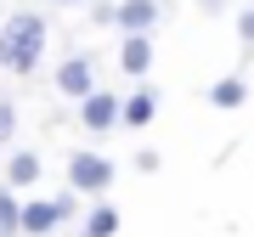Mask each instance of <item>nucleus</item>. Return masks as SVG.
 I'll return each mask as SVG.
<instances>
[{
	"label": "nucleus",
	"instance_id": "nucleus-1",
	"mask_svg": "<svg viewBox=\"0 0 254 237\" xmlns=\"http://www.w3.org/2000/svg\"><path fill=\"white\" fill-rule=\"evenodd\" d=\"M46 57V17L40 11H11L0 23V68L6 73H34Z\"/></svg>",
	"mask_w": 254,
	"mask_h": 237
},
{
	"label": "nucleus",
	"instance_id": "nucleus-2",
	"mask_svg": "<svg viewBox=\"0 0 254 237\" xmlns=\"http://www.w3.org/2000/svg\"><path fill=\"white\" fill-rule=\"evenodd\" d=\"M68 215H73V192H63V198H28V203H17V237H51Z\"/></svg>",
	"mask_w": 254,
	"mask_h": 237
},
{
	"label": "nucleus",
	"instance_id": "nucleus-3",
	"mask_svg": "<svg viewBox=\"0 0 254 237\" xmlns=\"http://www.w3.org/2000/svg\"><path fill=\"white\" fill-rule=\"evenodd\" d=\"M68 186L79 192V198H102V192L113 186V158H102V153H73L68 158Z\"/></svg>",
	"mask_w": 254,
	"mask_h": 237
},
{
	"label": "nucleus",
	"instance_id": "nucleus-4",
	"mask_svg": "<svg viewBox=\"0 0 254 237\" xmlns=\"http://www.w3.org/2000/svg\"><path fill=\"white\" fill-rule=\"evenodd\" d=\"M113 23H119V34H153V28L164 23V6L158 0H119Z\"/></svg>",
	"mask_w": 254,
	"mask_h": 237
},
{
	"label": "nucleus",
	"instance_id": "nucleus-5",
	"mask_svg": "<svg viewBox=\"0 0 254 237\" xmlns=\"http://www.w3.org/2000/svg\"><path fill=\"white\" fill-rule=\"evenodd\" d=\"M79 124L91 130V136L113 130V124H119V96H113V91H91V96H79Z\"/></svg>",
	"mask_w": 254,
	"mask_h": 237
},
{
	"label": "nucleus",
	"instance_id": "nucleus-6",
	"mask_svg": "<svg viewBox=\"0 0 254 237\" xmlns=\"http://www.w3.org/2000/svg\"><path fill=\"white\" fill-rule=\"evenodd\" d=\"M153 118H158V91H153V85H136L130 96H119V124L147 130Z\"/></svg>",
	"mask_w": 254,
	"mask_h": 237
},
{
	"label": "nucleus",
	"instance_id": "nucleus-7",
	"mask_svg": "<svg viewBox=\"0 0 254 237\" xmlns=\"http://www.w3.org/2000/svg\"><path fill=\"white\" fill-rule=\"evenodd\" d=\"M57 91L63 96H91L96 91V73H91V57H63V62H57Z\"/></svg>",
	"mask_w": 254,
	"mask_h": 237
},
{
	"label": "nucleus",
	"instance_id": "nucleus-8",
	"mask_svg": "<svg viewBox=\"0 0 254 237\" xmlns=\"http://www.w3.org/2000/svg\"><path fill=\"white\" fill-rule=\"evenodd\" d=\"M119 68H125L130 79H141V73L153 68V34H125L119 40Z\"/></svg>",
	"mask_w": 254,
	"mask_h": 237
},
{
	"label": "nucleus",
	"instance_id": "nucleus-9",
	"mask_svg": "<svg viewBox=\"0 0 254 237\" xmlns=\"http://www.w3.org/2000/svg\"><path fill=\"white\" fill-rule=\"evenodd\" d=\"M243 96H249L243 73H226V79H215V85H209V102H215L220 113H237V108H243Z\"/></svg>",
	"mask_w": 254,
	"mask_h": 237
},
{
	"label": "nucleus",
	"instance_id": "nucleus-10",
	"mask_svg": "<svg viewBox=\"0 0 254 237\" xmlns=\"http://www.w3.org/2000/svg\"><path fill=\"white\" fill-rule=\"evenodd\" d=\"M40 181V153H11V164H6V192L11 186H34Z\"/></svg>",
	"mask_w": 254,
	"mask_h": 237
},
{
	"label": "nucleus",
	"instance_id": "nucleus-11",
	"mask_svg": "<svg viewBox=\"0 0 254 237\" xmlns=\"http://www.w3.org/2000/svg\"><path fill=\"white\" fill-rule=\"evenodd\" d=\"M113 232H119V209L113 203H96L85 215V226H79V237H113Z\"/></svg>",
	"mask_w": 254,
	"mask_h": 237
},
{
	"label": "nucleus",
	"instance_id": "nucleus-12",
	"mask_svg": "<svg viewBox=\"0 0 254 237\" xmlns=\"http://www.w3.org/2000/svg\"><path fill=\"white\" fill-rule=\"evenodd\" d=\"M0 237H17V192L0 186Z\"/></svg>",
	"mask_w": 254,
	"mask_h": 237
},
{
	"label": "nucleus",
	"instance_id": "nucleus-13",
	"mask_svg": "<svg viewBox=\"0 0 254 237\" xmlns=\"http://www.w3.org/2000/svg\"><path fill=\"white\" fill-rule=\"evenodd\" d=\"M11 130H17V108H11L6 96H0V147L11 141Z\"/></svg>",
	"mask_w": 254,
	"mask_h": 237
},
{
	"label": "nucleus",
	"instance_id": "nucleus-14",
	"mask_svg": "<svg viewBox=\"0 0 254 237\" xmlns=\"http://www.w3.org/2000/svg\"><path fill=\"white\" fill-rule=\"evenodd\" d=\"M136 170H141V175L158 170V153H153V147H141V153H136Z\"/></svg>",
	"mask_w": 254,
	"mask_h": 237
},
{
	"label": "nucleus",
	"instance_id": "nucleus-15",
	"mask_svg": "<svg viewBox=\"0 0 254 237\" xmlns=\"http://www.w3.org/2000/svg\"><path fill=\"white\" fill-rule=\"evenodd\" d=\"M57 6H79V0H57Z\"/></svg>",
	"mask_w": 254,
	"mask_h": 237
}]
</instances>
